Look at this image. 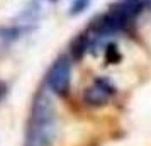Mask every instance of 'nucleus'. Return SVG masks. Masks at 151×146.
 <instances>
[{
    "label": "nucleus",
    "instance_id": "obj_1",
    "mask_svg": "<svg viewBox=\"0 0 151 146\" xmlns=\"http://www.w3.org/2000/svg\"><path fill=\"white\" fill-rule=\"evenodd\" d=\"M58 132L56 109L44 88L37 92L32 102L31 122H29L27 145L29 146H51Z\"/></svg>",
    "mask_w": 151,
    "mask_h": 146
},
{
    "label": "nucleus",
    "instance_id": "obj_2",
    "mask_svg": "<svg viewBox=\"0 0 151 146\" xmlns=\"http://www.w3.org/2000/svg\"><path fill=\"white\" fill-rule=\"evenodd\" d=\"M71 83V60L70 56L61 55L51 65L48 75H46V85L56 95H66Z\"/></svg>",
    "mask_w": 151,
    "mask_h": 146
},
{
    "label": "nucleus",
    "instance_id": "obj_5",
    "mask_svg": "<svg viewBox=\"0 0 151 146\" xmlns=\"http://www.w3.org/2000/svg\"><path fill=\"white\" fill-rule=\"evenodd\" d=\"M88 46H90V36L87 34V32L76 36L75 39H73V42H71V49H70L73 60H82L83 55L87 53Z\"/></svg>",
    "mask_w": 151,
    "mask_h": 146
},
{
    "label": "nucleus",
    "instance_id": "obj_6",
    "mask_svg": "<svg viewBox=\"0 0 151 146\" xmlns=\"http://www.w3.org/2000/svg\"><path fill=\"white\" fill-rule=\"evenodd\" d=\"M90 2L92 0H75L73 2V5H71V10H70V14L71 15H78V14H82L85 9L90 5Z\"/></svg>",
    "mask_w": 151,
    "mask_h": 146
},
{
    "label": "nucleus",
    "instance_id": "obj_3",
    "mask_svg": "<svg viewBox=\"0 0 151 146\" xmlns=\"http://www.w3.org/2000/svg\"><path fill=\"white\" fill-rule=\"evenodd\" d=\"M114 93H116V88L107 78H97L95 82L85 90L83 100L92 107H100V105L107 104Z\"/></svg>",
    "mask_w": 151,
    "mask_h": 146
},
{
    "label": "nucleus",
    "instance_id": "obj_8",
    "mask_svg": "<svg viewBox=\"0 0 151 146\" xmlns=\"http://www.w3.org/2000/svg\"><path fill=\"white\" fill-rule=\"evenodd\" d=\"M0 95H2V92H0Z\"/></svg>",
    "mask_w": 151,
    "mask_h": 146
},
{
    "label": "nucleus",
    "instance_id": "obj_4",
    "mask_svg": "<svg viewBox=\"0 0 151 146\" xmlns=\"http://www.w3.org/2000/svg\"><path fill=\"white\" fill-rule=\"evenodd\" d=\"M112 7L127 21H132L144 10V0H117Z\"/></svg>",
    "mask_w": 151,
    "mask_h": 146
},
{
    "label": "nucleus",
    "instance_id": "obj_7",
    "mask_svg": "<svg viewBox=\"0 0 151 146\" xmlns=\"http://www.w3.org/2000/svg\"><path fill=\"white\" fill-rule=\"evenodd\" d=\"M49 2H56V0H49Z\"/></svg>",
    "mask_w": 151,
    "mask_h": 146
}]
</instances>
